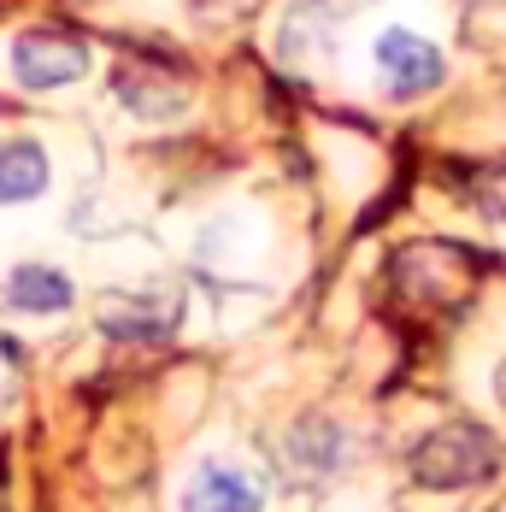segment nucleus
<instances>
[{
	"mask_svg": "<svg viewBox=\"0 0 506 512\" xmlns=\"http://www.w3.org/2000/svg\"><path fill=\"white\" fill-rule=\"evenodd\" d=\"M477 277H483V259L471 254V248H459V242H406L389 259V289L418 318L459 312L471 301Z\"/></svg>",
	"mask_w": 506,
	"mask_h": 512,
	"instance_id": "nucleus-1",
	"label": "nucleus"
},
{
	"mask_svg": "<svg viewBox=\"0 0 506 512\" xmlns=\"http://www.w3.org/2000/svg\"><path fill=\"white\" fill-rule=\"evenodd\" d=\"M501 471V442L489 424L477 418H454L436 424L418 448H412V483L424 489H477Z\"/></svg>",
	"mask_w": 506,
	"mask_h": 512,
	"instance_id": "nucleus-2",
	"label": "nucleus"
},
{
	"mask_svg": "<svg viewBox=\"0 0 506 512\" xmlns=\"http://www.w3.org/2000/svg\"><path fill=\"white\" fill-rule=\"evenodd\" d=\"M371 59H377V77H383V89H389L395 101H418V95L442 89V77H448L442 48L424 42L418 30H383Z\"/></svg>",
	"mask_w": 506,
	"mask_h": 512,
	"instance_id": "nucleus-5",
	"label": "nucleus"
},
{
	"mask_svg": "<svg viewBox=\"0 0 506 512\" xmlns=\"http://www.w3.org/2000/svg\"><path fill=\"white\" fill-rule=\"evenodd\" d=\"M101 330L112 342H153V336L177 330V307H165V301H106Z\"/></svg>",
	"mask_w": 506,
	"mask_h": 512,
	"instance_id": "nucleus-10",
	"label": "nucleus"
},
{
	"mask_svg": "<svg viewBox=\"0 0 506 512\" xmlns=\"http://www.w3.org/2000/svg\"><path fill=\"white\" fill-rule=\"evenodd\" d=\"M6 301L18 312L53 318V312H71L77 289H71V277H65L59 265H18V271L6 277Z\"/></svg>",
	"mask_w": 506,
	"mask_h": 512,
	"instance_id": "nucleus-8",
	"label": "nucleus"
},
{
	"mask_svg": "<svg viewBox=\"0 0 506 512\" xmlns=\"http://www.w3.org/2000/svg\"><path fill=\"white\" fill-rule=\"evenodd\" d=\"M53 165L48 148L30 136H0V206H24L36 195H48Z\"/></svg>",
	"mask_w": 506,
	"mask_h": 512,
	"instance_id": "nucleus-7",
	"label": "nucleus"
},
{
	"mask_svg": "<svg viewBox=\"0 0 506 512\" xmlns=\"http://www.w3.org/2000/svg\"><path fill=\"white\" fill-rule=\"evenodd\" d=\"M177 507L183 512H259V483H253L248 471H236V465L206 460L189 471Z\"/></svg>",
	"mask_w": 506,
	"mask_h": 512,
	"instance_id": "nucleus-6",
	"label": "nucleus"
},
{
	"mask_svg": "<svg viewBox=\"0 0 506 512\" xmlns=\"http://www.w3.org/2000/svg\"><path fill=\"white\" fill-rule=\"evenodd\" d=\"M289 460L312 477H336L348 465V430L336 418H301L289 430Z\"/></svg>",
	"mask_w": 506,
	"mask_h": 512,
	"instance_id": "nucleus-9",
	"label": "nucleus"
},
{
	"mask_svg": "<svg viewBox=\"0 0 506 512\" xmlns=\"http://www.w3.org/2000/svg\"><path fill=\"white\" fill-rule=\"evenodd\" d=\"M459 189H465V201L477 206L489 224H506V165H477V171H465Z\"/></svg>",
	"mask_w": 506,
	"mask_h": 512,
	"instance_id": "nucleus-11",
	"label": "nucleus"
},
{
	"mask_svg": "<svg viewBox=\"0 0 506 512\" xmlns=\"http://www.w3.org/2000/svg\"><path fill=\"white\" fill-rule=\"evenodd\" d=\"M112 95L130 106L136 118L165 124V118H177V112L189 106V71H183L177 53L153 48L148 59H124V65L112 71Z\"/></svg>",
	"mask_w": 506,
	"mask_h": 512,
	"instance_id": "nucleus-4",
	"label": "nucleus"
},
{
	"mask_svg": "<svg viewBox=\"0 0 506 512\" xmlns=\"http://www.w3.org/2000/svg\"><path fill=\"white\" fill-rule=\"evenodd\" d=\"M89 65H95L89 36H77L65 24H36L12 42V77L24 89H71L89 77Z\"/></svg>",
	"mask_w": 506,
	"mask_h": 512,
	"instance_id": "nucleus-3",
	"label": "nucleus"
}]
</instances>
